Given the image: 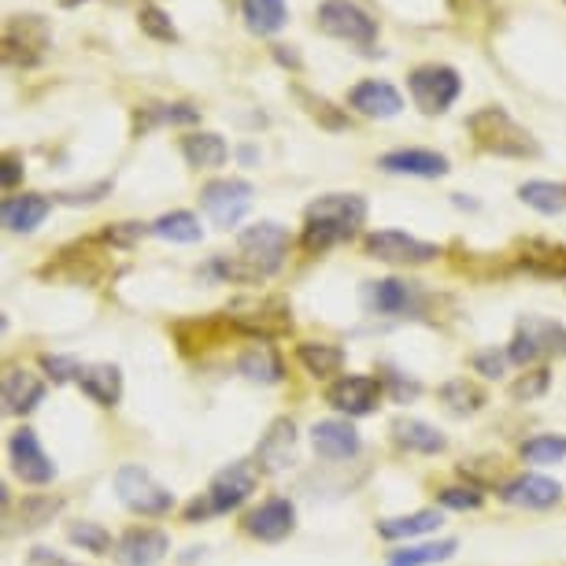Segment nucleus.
Instances as JSON below:
<instances>
[{"label": "nucleus", "instance_id": "nucleus-1", "mask_svg": "<svg viewBox=\"0 0 566 566\" xmlns=\"http://www.w3.org/2000/svg\"><path fill=\"white\" fill-rule=\"evenodd\" d=\"M285 252H290V230L282 222H255L238 233V255H216L208 271L227 277V282H263L282 271Z\"/></svg>", "mask_w": 566, "mask_h": 566}, {"label": "nucleus", "instance_id": "nucleus-2", "mask_svg": "<svg viewBox=\"0 0 566 566\" xmlns=\"http://www.w3.org/2000/svg\"><path fill=\"white\" fill-rule=\"evenodd\" d=\"M363 222H367V200L359 193H326L304 211L301 244L312 255L329 252L334 244L348 241Z\"/></svg>", "mask_w": 566, "mask_h": 566}, {"label": "nucleus", "instance_id": "nucleus-3", "mask_svg": "<svg viewBox=\"0 0 566 566\" xmlns=\"http://www.w3.org/2000/svg\"><path fill=\"white\" fill-rule=\"evenodd\" d=\"M467 130L474 137V145L489 156H504V159H533L541 153L537 137L526 126H518L504 108H482L467 119Z\"/></svg>", "mask_w": 566, "mask_h": 566}, {"label": "nucleus", "instance_id": "nucleus-4", "mask_svg": "<svg viewBox=\"0 0 566 566\" xmlns=\"http://www.w3.org/2000/svg\"><path fill=\"white\" fill-rule=\"evenodd\" d=\"M255 485H260V467L249 463V459H238V463H230L227 470H219V474L211 478L208 493L186 507V518L197 522V518H208V515L238 511L244 500L255 493Z\"/></svg>", "mask_w": 566, "mask_h": 566}, {"label": "nucleus", "instance_id": "nucleus-5", "mask_svg": "<svg viewBox=\"0 0 566 566\" xmlns=\"http://www.w3.org/2000/svg\"><path fill=\"white\" fill-rule=\"evenodd\" d=\"M318 30L337 41H348V45H359L363 52H374V41H378V19L367 8H359L356 0H323Z\"/></svg>", "mask_w": 566, "mask_h": 566}, {"label": "nucleus", "instance_id": "nucleus-6", "mask_svg": "<svg viewBox=\"0 0 566 566\" xmlns=\"http://www.w3.org/2000/svg\"><path fill=\"white\" fill-rule=\"evenodd\" d=\"M563 352H566V326L541 315H526L507 345V359L515 367H533L537 359L563 356Z\"/></svg>", "mask_w": 566, "mask_h": 566}, {"label": "nucleus", "instance_id": "nucleus-7", "mask_svg": "<svg viewBox=\"0 0 566 566\" xmlns=\"http://www.w3.org/2000/svg\"><path fill=\"white\" fill-rule=\"evenodd\" d=\"M115 493H119L126 511H134V515H142V518H159L175 507V493H170L164 482H156L145 467H119V474H115Z\"/></svg>", "mask_w": 566, "mask_h": 566}, {"label": "nucleus", "instance_id": "nucleus-8", "mask_svg": "<svg viewBox=\"0 0 566 566\" xmlns=\"http://www.w3.org/2000/svg\"><path fill=\"white\" fill-rule=\"evenodd\" d=\"M408 90L411 101L419 104V112L444 115L459 101V93H463V78L448 63H426V67H415L408 74Z\"/></svg>", "mask_w": 566, "mask_h": 566}, {"label": "nucleus", "instance_id": "nucleus-9", "mask_svg": "<svg viewBox=\"0 0 566 566\" xmlns=\"http://www.w3.org/2000/svg\"><path fill=\"white\" fill-rule=\"evenodd\" d=\"M252 197H255L252 181L216 178V181H208V186L200 189V208L208 211V219L216 222L219 230H230V227H238L244 216H249Z\"/></svg>", "mask_w": 566, "mask_h": 566}, {"label": "nucleus", "instance_id": "nucleus-10", "mask_svg": "<svg viewBox=\"0 0 566 566\" xmlns=\"http://www.w3.org/2000/svg\"><path fill=\"white\" fill-rule=\"evenodd\" d=\"M49 27L41 15H15L4 27V63L12 67H38L49 49Z\"/></svg>", "mask_w": 566, "mask_h": 566}, {"label": "nucleus", "instance_id": "nucleus-11", "mask_svg": "<svg viewBox=\"0 0 566 566\" xmlns=\"http://www.w3.org/2000/svg\"><path fill=\"white\" fill-rule=\"evenodd\" d=\"M8 463H12L19 482H27V485H49L52 478H56V463H52V455L41 448L38 433L30 430V426L8 437Z\"/></svg>", "mask_w": 566, "mask_h": 566}, {"label": "nucleus", "instance_id": "nucleus-12", "mask_svg": "<svg viewBox=\"0 0 566 566\" xmlns=\"http://www.w3.org/2000/svg\"><path fill=\"white\" fill-rule=\"evenodd\" d=\"M381 400V381L370 378V374H340L334 386L326 389V403L348 419H363L378 408Z\"/></svg>", "mask_w": 566, "mask_h": 566}, {"label": "nucleus", "instance_id": "nucleus-13", "mask_svg": "<svg viewBox=\"0 0 566 566\" xmlns=\"http://www.w3.org/2000/svg\"><path fill=\"white\" fill-rule=\"evenodd\" d=\"M367 255L381 263H408V266H419V263H430L441 255V249L430 241H419L403 230H374L367 238Z\"/></svg>", "mask_w": 566, "mask_h": 566}, {"label": "nucleus", "instance_id": "nucleus-14", "mask_svg": "<svg viewBox=\"0 0 566 566\" xmlns=\"http://www.w3.org/2000/svg\"><path fill=\"white\" fill-rule=\"evenodd\" d=\"M293 530H296V507H293V500H285V496L263 500L260 507L244 515V533L255 541H263V544L285 541Z\"/></svg>", "mask_w": 566, "mask_h": 566}, {"label": "nucleus", "instance_id": "nucleus-15", "mask_svg": "<svg viewBox=\"0 0 566 566\" xmlns=\"http://www.w3.org/2000/svg\"><path fill=\"white\" fill-rule=\"evenodd\" d=\"M500 500L511 507L548 511L563 500V485L552 482V478H544V474H518V478H511V482H504Z\"/></svg>", "mask_w": 566, "mask_h": 566}, {"label": "nucleus", "instance_id": "nucleus-16", "mask_svg": "<svg viewBox=\"0 0 566 566\" xmlns=\"http://www.w3.org/2000/svg\"><path fill=\"white\" fill-rule=\"evenodd\" d=\"M170 552V537L156 526H134L115 541V559L123 566H156Z\"/></svg>", "mask_w": 566, "mask_h": 566}, {"label": "nucleus", "instance_id": "nucleus-17", "mask_svg": "<svg viewBox=\"0 0 566 566\" xmlns=\"http://www.w3.org/2000/svg\"><path fill=\"white\" fill-rule=\"evenodd\" d=\"M296 455V422L293 419H274L266 426V433L255 444V467L263 474H282Z\"/></svg>", "mask_w": 566, "mask_h": 566}, {"label": "nucleus", "instance_id": "nucleus-18", "mask_svg": "<svg viewBox=\"0 0 566 566\" xmlns=\"http://www.w3.org/2000/svg\"><path fill=\"white\" fill-rule=\"evenodd\" d=\"M348 104L359 115H367V119H397V115L403 112L400 90H397V85H389V82H381V78L359 82L356 90L348 93Z\"/></svg>", "mask_w": 566, "mask_h": 566}, {"label": "nucleus", "instance_id": "nucleus-19", "mask_svg": "<svg viewBox=\"0 0 566 566\" xmlns=\"http://www.w3.org/2000/svg\"><path fill=\"white\" fill-rule=\"evenodd\" d=\"M378 167L386 175H408V178H444L448 175V156L433 153V148H397L378 159Z\"/></svg>", "mask_w": 566, "mask_h": 566}, {"label": "nucleus", "instance_id": "nucleus-20", "mask_svg": "<svg viewBox=\"0 0 566 566\" xmlns=\"http://www.w3.org/2000/svg\"><path fill=\"white\" fill-rule=\"evenodd\" d=\"M312 448L323 459H352L359 455V433L348 419H323L312 426Z\"/></svg>", "mask_w": 566, "mask_h": 566}, {"label": "nucleus", "instance_id": "nucleus-21", "mask_svg": "<svg viewBox=\"0 0 566 566\" xmlns=\"http://www.w3.org/2000/svg\"><path fill=\"white\" fill-rule=\"evenodd\" d=\"M363 304H367L374 315H408L415 312L419 296H415L411 285L400 282V277H381V282H367Z\"/></svg>", "mask_w": 566, "mask_h": 566}, {"label": "nucleus", "instance_id": "nucleus-22", "mask_svg": "<svg viewBox=\"0 0 566 566\" xmlns=\"http://www.w3.org/2000/svg\"><path fill=\"white\" fill-rule=\"evenodd\" d=\"M82 397H90L97 408H115L123 400V370L115 363H90L78 374Z\"/></svg>", "mask_w": 566, "mask_h": 566}, {"label": "nucleus", "instance_id": "nucleus-23", "mask_svg": "<svg viewBox=\"0 0 566 566\" xmlns=\"http://www.w3.org/2000/svg\"><path fill=\"white\" fill-rule=\"evenodd\" d=\"M0 400H4L8 415H30L45 400V381L30 370H8L4 374V389H0Z\"/></svg>", "mask_w": 566, "mask_h": 566}, {"label": "nucleus", "instance_id": "nucleus-24", "mask_svg": "<svg viewBox=\"0 0 566 566\" xmlns=\"http://www.w3.org/2000/svg\"><path fill=\"white\" fill-rule=\"evenodd\" d=\"M52 211V200L41 197V193H23V197H8L0 205V219L12 233H34L41 222L49 219Z\"/></svg>", "mask_w": 566, "mask_h": 566}, {"label": "nucleus", "instance_id": "nucleus-25", "mask_svg": "<svg viewBox=\"0 0 566 566\" xmlns=\"http://www.w3.org/2000/svg\"><path fill=\"white\" fill-rule=\"evenodd\" d=\"M392 441L400 448H408V452H419V455H437L448 448L444 433L422 419H397L392 422Z\"/></svg>", "mask_w": 566, "mask_h": 566}, {"label": "nucleus", "instance_id": "nucleus-26", "mask_svg": "<svg viewBox=\"0 0 566 566\" xmlns=\"http://www.w3.org/2000/svg\"><path fill=\"white\" fill-rule=\"evenodd\" d=\"M181 156H186V164L197 167V170H216V167L227 164L230 148H227V142H222L219 134L197 130V134L181 137Z\"/></svg>", "mask_w": 566, "mask_h": 566}, {"label": "nucleus", "instance_id": "nucleus-27", "mask_svg": "<svg viewBox=\"0 0 566 566\" xmlns=\"http://www.w3.org/2000/svg\"><path fill=\"white\" fill-rule=\"evenodd\" d=\"M296 359H301V367L318 381L345 370V352L337 345H329V340H304V345H296Z\"/></svg>", "mask_w": 566, "mask_h": 566}, {"label": "nucleus", "instance_id": "nucleus-28", "mask_svg": "<svg viewBox=\"0 0 566 566\" xmlns=\"http://www.w3.org/2000/svg\"><path fill=\"white\" fill-rule=\"evenodd\" d=\"M459 552V541H430V544H403V548L389 552L386 566H437L448 563Z\"/></svg>", "mask_w": 566, "mask_h": 566}, {"label": "nucleus", "instance_id": "nucleus-29", "mask_svg": "<svg viewBox=\"0 0 566 566\" xmlns=\"http://www.w3.org/2000/svg\"><path fill=\"white\" fill-rule=\"evenodd\" d=\"M241 15H244V23H249L252 34L271 38L285 27L290 8H285V0H241Z\"/></svg>", "mask_w": 566, "mask_h": 566}, {"label": "nucleus", "instance_id": "nucleus-30", "mask_svg": "<svg viewBox=\"0 0 566 566\" xmlns=\"http://www.w3.org/2000/svg\"><path fill=\"white\" fill-rule=\"evenodd\" d=\"M441 511L426 507V511H415V515H400V518H386L378 522V533L386 541H411V537H422V533H433L441 530Z\"/></svg>", "mask_w": 566, "mask_h": 566}, {"label": "nucleus", "instance_id": "nucleus-31", "mask_svg": "<svg viewBox=\"0 0 566 566\" xmlns=\"http://www.w3.org/2000/svg\"><path fill=\"white\" fill-rule=\"evenodd\" d=\"M238 370L249 381H260V386H277V381H282V359L266 345H252L249 352H241Z\"/></svg>", "mask_w": 566, "mask_h": 566}, {"label": "nucleus", "instance_id": "nucleus-32", "mask_svg": "<svg viewBox=\"0 0 566 566\" xmlns=\"http://www.w3.org/2000/svg\"><path fill=\"white\" fill-rule=\"evenodd\" d=\"M200 123V112L189 108V104H148L134 115V134H145L153 126H189Z\"/></svg>", "mask_w": 566, "mask_h": 566}, {"label": "nucleus", "instance_id": "nucleus-33", "mask_svg": "<svg viewBox=\"0 0 566 566\" xmlns=\"http://www.w3.org/2000/svg\"><path fill=\"white\" fill-rule=\"evenodd\" d=\"M518 200L541 216H563L566 211V186L563 181H522Z\"/></svg>", "mask_w": 566, "mask_h": 566}, {"label": "nucleus", "instance_id": "nucleus-34", "mask_svg": "<svg viewBox=\"0 0 566 566\" xmlns=\"http://www.w3.org/2000/svg\"><path fill=\"white\" fill-rule=\"evenodd\" d=\"M153 233L170 244H197L205 238V227H200V219L193 211H170V216H159L153 222Z\"/></svg>", "mask_w": 566, "mask_h": 566}, {"label": "nucleus", "instance_id": "nucleus-35", "mask_svg": "<svg viewBox=\"0 0 566 566\" xmlns=\"http://www.w3.org/2000/svg\"><path fill=\"white\" fill-rule=\"evenodd\" d=\"M522 266L533 274H544V277H563L566 274V249L559 244H526L522 252Z\"/></svg>", "mask_w": 566, "mask_h": 566}, {"label": "nucleus", "instance_id": "nucleus-36", "mask_svg": "<svg viewBox=\"0 0 566 566\" xmlns=\"http://www.w3.org/2000/svg\"><path fill=\"white\" fill-rule=\"evenodd\" d=\"M441 400L455 415H474L485 408V392L478 386H470L467 378H455V381H448V386H441Z\"/></svg>", "mask_w": 566, "mask_h": 566}, {"label": "nucleus", "instance_id": "nucleus-37", "mask_svg": "<svg viewBox=\"0 0 566 566\" xmlns=\"http://www.w3.org/2000/svg\"><path fill=\"white\" fill-rule=\"evenodd\" d=\"M522 459L526 463H537V467H548V463H559L566 459V437H555V433H537L522 444Z\"/></svg>", "mask_w": 566, "mask_h": 566}, {"label": "nucleus", "instance_id": "nucleus-38", "mask_svg": "<svg viewBox=\"0 0 566 566\" xmlns=\"http://www.w3.org/2000/svg\"><path fill=\"white\" fill-rule=\"evenodd\" d=\"M67 541L78 544L82 552H93V555H108L112 552V533L104 526H97V522H71Z\"/></svg>", "mask_w": 566, "mask_h": 566}, {"label": "nucleus", "instance_id": "nucleus-39", "mask_svg": "<svg viewBox=\"0 0 566 566\" xmlns=\"http://www.w3.org/2000/svg\"><path fill=\"white\" fill-rule=\"evenodd\" d=\"M63 511V500H52V496H27L23 507H19V522H23V530H41L49 526L52 518H56Z\"/></svg>", "mask_w": 566, "mask_h": 566}, {"label": "nucleus", "instance_id": "nucleus-40", "mask_svg": "<svg viewBox=\"0 0 566 566\" xmlns=\"http://www.w3.org/2000/svg\"><path fill=\"white\" fill-rule=\"evenodd\" d=\"M296 97H301L304 104H307V115L312 119H318L326 126V130H348V115H340L334 104L329 101H323V97H312L307 90H296Z\"/></svg>", "mask_w": 566, "mask_h": 566}, {"label": "nucleus", "instance_id": "nucleus-41", "mask_svg": "<svg viewBox=\"0 0 566 566\" xmlns=\"http://www.w3.org/2000/svg\"><path fill=\"white\" fill-rule=\"evenodd\" d=\"M142 30L156 41H178V30H175V23H170V15L156 4L142 8Z\"/></svg>", "mask_w": 566, "mask_h": 566}, {"label": "nucleus", "instance_id": "nucleus-42", "mask_svg": "<svg viewBox=\"0 0 566 566\" xmlns=\"http://www.w3.org/2000/svg\"><path fill=\"white\" fill-rule=\"evenodd\" d=\"M41 370H45L49 378L60 386V381H78L82 363L71 359V356H41Z\"/></svg>", "mask_w": 566, "mask_h": 566}, {"label": "nucleus", "instance_id": "nucleus-43", "mask_svg": "<svg viewBox=\"0 0 566 566\" xmlns=\"http://www.w3.org/2000/svg\"><path fill=\"white\" fill-rule=\"evenodd\" d=\"M441 504L444 507H452V511H474V507H482V493L478 489H441Z\"/></svg>", "mask_w": 566, "mask_h": 566}, {"label": "nucleus", "instance_id": "nucleus-44", "mask_svg": "<svg viewBox=\"0 0 566 566\" xmlns=\"http://www.w3.org/2000/svg\"><path fill=\"white\" fill-rule=\"evenodd\" d=\"M507 352H496V348H485L474 356V370L482 374V378H500V374L507 370Z\"/></svg>", "mask_w": 566, "mask_h": 566}, {"label": "nucleus", "instance_id": "nucleus-45", "mask_svg": "<svg viewBox=\"0 0 566 566\" xmlns=\"http://www.w3.org/2000/svg\"><path fill=\"white\" fill-rule=\"evenodd\" d=\"M544 389H548V370L541 367V370H533V378H530V381L522 378L511 392H515L518 400H530V397H537V392H544Z\"/></svg>", "mask_w": 566, "mask_h": 566}, {"label": "nucleus", "instance_id": "nucleus-46", "mask_svg": "<svg viewBox=\"0 0 566 566\" xmlns=\"http://www.w3.org/2000/svg\"><path fill=\"white\" fill-rule=\"evenodd\" d=\"M104 193H112V181H101V186H93V189H85V193H60V200L63 205H97V200L104 197Z\"/></svg>", "mask_w": 566, "mask_h": 566}, {"label": "nucleus", "instance_id": "nucleus-47", "mask_svg": "<svg viewBox=\"0 0 566 566\" xmlns=\"http://www.w3.org/2000/svg\"><path fill=\"white\" fill-rule=\"evenodd\" d=\"M19 181H23V156L8 153V156H4V170H0V186H4V189H15Z\"/></svg>", "mask_w": 566, "mask_h": 566}, {"label": "nucleus", "instance_id": "nucleus-48", "mask_svg": "<svg viewBox=\"0 0 566 566\" xmlns=\"http://www.w3.org/2000/svg\"><path fill=\"white\" fill-rule=\"evenodd\" d=\"M274 60L282 63V67H301V56H296V49L293 45H274Z\"/></svg>", "mask_w": 566, "mask_h": 566}, {"label": "nucleus", "instance_id": "nucleus-49", "mask_svg": "<svg viewBox=\"0 0 566 566\" xmlns=\"http://www.w3.org/2000/svg\"><path fill=\"white\" fill-rule=\"evenodd\" d=\"M478 4H485V0H448V8H452L455 15H474L478 12Z\"/></svg>", "mask_w": 566, "mask_h": 566}, {"label": "nucleus", "instance_id": "nucleus-50", "mask_svg": "<svg viewBox=\"0 0 566 566\" xmlns=\"http://www.w3.org/2000/svg\"><path fill=\"white\" fill-rule=\"evenodd\" d=\"M34 563H38V566H74V563H67V559H60V555H52L49 548H38V552H34Z\"/></svg>", "mask_w": 566, "mask_h": 566}, {"label": "nucleus", "instance_id": "nucleus-51", "mask_svg": "<svg viewBox=\"0 0 566 566\" xmlns=\"http://www.w3.org/2000/svg\"><path fill=\"white\" fill-rule=\"evenodd\" d=\"M63 8H74V4H82V0H60Z\"/></svg>", "mask_w": 566, "mask_h": 566}]
</instances>
